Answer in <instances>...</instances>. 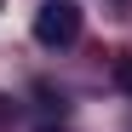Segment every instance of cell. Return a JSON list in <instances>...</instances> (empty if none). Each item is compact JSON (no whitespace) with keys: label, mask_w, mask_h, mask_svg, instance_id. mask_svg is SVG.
<instances>
[{"label":"cell","mask_w":132,"mask_h":132,"mask_svg":"<svg viewBox=\"0 0 132 132\" xmlns=\"http://www.w3.org/2000/svg\"><path fill=\"white\" fill-rule=\"evenodd\" d=\"M75 35H80V12L69 0H46V6L35 12V40L40 46H69Z\"/></svg>","instance_id":"obj_1"},{"label":"cell","mask_w":132,"mask_h":132,"mask_svg":"<svg viewBox=\"0 0 132 132\" xmlns=\"http://www.w3.org/2000/svg\"><path fill=\"white\" fill-rule=\"evenodd\" d=\"M121 80H126V86H132V63H121Z\"/></svg>","instance_id":"obj_2"}]
</instances>
